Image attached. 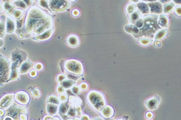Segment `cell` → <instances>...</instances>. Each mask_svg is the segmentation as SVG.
<instances>
[{
	"instance_id": "6da1fadb",
	"label": "cell",
	"mask_w": 181,
	"mask_h": 120,
	"mask_svg": "<svg viewBox=\"0 0 181 120\" xmlns=\"http://www.w3.org/2000/svg\"><path fill=\"white\" fill-rule=\"evenodd\" d=\"M52 18V16L47 14L42 9L34 6L31 7L28 11L25 21V29L29 33L33 32Z\"/></svg>"
},
{
	"instance_id": "7a4b0ae2",
	"label": "cell",
	"mask_w": 181,
	"mask_h": 120,
	"mask_svg": "<svg viewBox=\"0 0 181 120\" xmlns=\"http://www.w3.org/2000/svg\"><path fill=\"white\" fill-rule=\"evenodd\" d=\"M63 68L67 72L79 76L82 75L84 72L82 63L77 60H66L64 63Z\"/></svg>"
},
{
	"instance_id": "3957f363",
	"label": "cell",
	"mask_w": 181,
	"mask_h": 120,
	"mask_svg": "<svg viewBox=\"0 0 181 120\" xmlns=\"http://www.w3.org/2000/svg\"><path fill=\"white\" fill-rule=\"evenodd\" d=\"M71 3L68 1H47V7L51 11L61 12L69 8Z\"/></svg>"
},
{
	"instance_id": "277c9868",
	"label": "cell",
	"mask_w": 181,
	"mask_h": 120,
	"mask_svg": "<svg viewBox=\"0 0 181 120\" xmlns=\"http://www.w3.org/2000/svg\"><path fill=\"white\" fill-rule=\"evenodd\" d=\"M11 56L12 65L17 67L20 66L23 62L26 61L27 55L26 53L22 50H17L12 53Z\"/></svg>"
},
{
	"instance_id": "5b68a950",
	"label": "cell",
	"mask_w": 181,
	"mask_h": 120,
	"mask_svg": "<svg viewBox=\"0 0 181 120\" xmlns=\"http://www.w3.org/2000/svg\"><path fill=\"white\" fill-rule=\"evenodd\" d=\"M54 28L53 27L49 30L45 31L40 34L35 35L33 38V39L35 40L44 41L47 40L53 36L54 32Z\"/></svg>"
},
{
	"instance_id": "8992f818",
	"label": "cell",
	"mask_w": 181,
	"mask_h": 120,
	"mask_svg": "<svg viewBox=\"0 0 181 120\" xmlns=\"http://www.w3.org/2000/svg\"><path fill=\"white\" fill-rule=\"evenodd\" d=\"M89 93L87 97V100L89 103H91L92 105L102 104V100L100 99L101 97H100V95L97 93V92L91 91Z\"/></svg>"
},
{
	"instance_id": "52a82bcc",
	"label": "cell",
	"mask_w": 181,
	"mask_h": 120,
	"mask_svg": "<svg viewBox=\"0 0 181 120\" xmlns=\"http://www.w3.org/2000/svg\"><path fill=\"white\" fill-rule=\"evenodd\" d=\"M14 99L18 103L24 105H26L29 103L30 100L29 94L25 91L23 97H21L17 92L14 94Z\"/></svg>"
},
{
	"instance_id": "ba28073f",
	"label": "cell",
	"mask_w": 181,
	"mask_h": 120,
	"mask_svg": "<svg viewBox=\"0 0 181 120\" xmlns=\"http://www.w3.org/2000/svg\"><path fill=\"white\" fill-rule=\"evenodd\" d=\"M67 44L71 47H76L79 45L80 40L77 35L71 34L68 36L66 39Z\"/></svg>"
},
{
	"instance_id": "9c48e42d",
	"label": "cell",
	"mask_w": 181,
	"mask_h": 120,
	"mask_svg": "<svg viewBox=\"0 0 181 120\" xmlns=\"http://www.w3.org/2000/svg\"><path fill=\"white\" fill-rule=\"evenodd\" d=\"M34 64L29 60L26 61L23 63L20 69V73H27L30 69L33 67Z\"/></svg>"
},
{
	"instance_id": "30bf717a",
	"label": "cell",
	"mask_w": 181,
	"mask_h": 120,
	"mask_svg": "<svg viewBox=\"0 0 181 120\" xmlns=\"http://www.w3.org/2000/svg\"><path fill=\"white\" fill-rule=\"evenodd\" d=\"M149 6L150 7L151 11L152 13L160 14L162 12V7L159 3H154L149 4Z\"/></svg>"
},
{
	"instance_id": "8fae6325",
	"label": "cell",
	"mask_w": 181,
	"mask_h": 120,
	"mask_svg": "<svg viewBox=\"0 0 181 120\" xmlns=\"http://www.w3.org/2000/svg\"><path fill=\"white\" fill-rule=\"evenodd\" d=\"M75 81L71 80L69 79H65L62 82H60V86L64 89H68L75 85Z\"/></svg>"
},
{
	"instance_id": "7c38bea8",
	"label": "cell",
	"mask_w": 181,
	"mask_h": 120,
	"mask_svg": "<svg viewBox=\"0 0 181 120\" xmlns=\"http://www.w3.org/2000/svg\"><path fill=\"white\" fill-rule=\"evenodd\" d=\"M16 68L17 67H16L15 66L12 65L11 73L8 81L14 80L19 78L18 71Z\"/></svg>"
},
{
	"instance_id": "4fadbf2b",
	"label": "cell",
	"mask_w": 181,
	"mask_h": 120,
	"mask_svg": "<svg viewBox=\"0 0 181 120\" xmlns=\"http://www.w3.org/2000/svg\"><path fill=\"white\" fill-rule=\"evenodd\" d=\"M15 29V23L11 19H7V31L8 33L13 32Z\"/></svg>"
},
{
	"instance_id": "5bb4252c",
	"label": "cell",
	"mask_w": 181,
	"mask_h": 120,
	"mask_svg": "<svg viewBox=\"0 0 181 120\" xmlns=\"http://www.w3.org/2000/svg\"><path fill=\"white\" fill-rule=\"evenodd\" d=\"M138 7L139 10L142 13L146 14L149 11V7H148V5L144 3H141L138 4Z\"/></svg>"
},
{
	"instance_id": "9a60e30c",
	"label": "cell",
	"mask_w": 181,
	"mask_h": 120,
	"mask_svg": "<svg viewBox=\"0 0 181 120\" xmlns=\"http://www.w3.org/2000/svg\"><path fill=\"white\" fill-rule=\"evenodd\" d=\"M66 78L68 79L71 80L75 81L81 78V76H79L73 74L68 73L66 72Z\"/></svg>"
},
{
	"instance_id": "2e32d148",
	"label": "cell",
	"mask_w": 181,
	"mask_h": 120,
	"mask_svg": "<svg viewBox=\"0 0 181 120\" xmlns=\"http://www.w3.org/2000/svg\"><path fill=\"white\" fill-rule=\"evenodd\" d=\"M49 101L50 102V103H53V104H57L59 103V100L58 98L56 97V96L51 95L49 96L48 98Z\"/></svg>"
},
{
	"instance_id": "e0dca14e",
	"label": "cell",
	"mask_w": 181,
	"mask_h": 120,
	"mask_svg": "<svg viewBox=\"0 0 181 120\" xmlns=\"http://www.w3.org/2000/svg\"><path fill=\"white\" fill-rule=\"evenodd\" d=\"M23 11H22V10H16L13 13V16H14V18H15V19H19L23 15Z\"/></svg>"
},
{
	"instance_id": "ac0fdd59",
	"label": "cell",
	"mask_w": 181,
	"mask_h": 120,
	"mask_svg": "<svg viewBox=\"0 0 181 120\" xmlns=\"http://www.w3.org/2000/svg\"><path fill=\"white\" fill-rule=\"evenodd\" d=\"M14 4H15L16 6L19 7V8L23 9H26L27 8L26 4H25L24 2H23V1H19V2H15Z\"/></svg>"
},
{
	"instance_id": "d6986e66",
	"label": "cell",
	"mask_w": 181,
	"mask_h": 120,
	"mask_svg": "<svg viewBox=\"0 0 181 120\" xmlns=\"http://www.w3.org/2000/svg\"><path fill=\"white\" fill-rule=\"evenodd\" d=\"M11 4H5V9L8 12L9 14H11L12 12L14 10V7H13V5H10Z\"/></svg>"
},
{
	"instance_id": "ffe728a7",
	"label": "cell",
	"mask_w": 181,
	"mask_h": 120,
	"mask_svg": "<svg viewBox=\"0 0 181 120\" xmlns=\"http://www.w3.org/2000/svg\"><path fill=\"white\" fill-rule=\"evenodd\" d=\"M66 75L63 74H60L58 75L57 78L58 81H59V82H60L66 79Z\"/></svg>"
},
{
	"instance_id": "44dd1931",
	"label": "cell",
	"mask_w": 181,
	"mask_h": 120,
	"mask_svg": "<svg viewBox=\"0 0 181 120\" xmlns=\"http://www.w3.org/2000/svg\"><path fill=\"white\" fill-rule=\"evenodd\" d=\"M43 68V66L42 64L41 63H37L35 65V68L37 70L39 71L42 70Z\"/></svg>"
},
{
	"instance_id": "7402d4cb",
	"label": "cell",
	"mask_w": 181,
	"mask_h": 120,
	"mask_svg": "<svg viewBox=\"0 0 181 120\" xmlns=\"http://www.w3.org/2000/svg\"><path fill=\"white\" fill-rule=\"evenodd\" d=\"M37 72L36 70H32L29 72V75L32 78H35L37 75Z\"/></svg>"
},
{
	"instance_id": "603a6c76",
	"label": "cell",
	"mask_w": 181,
	"mask_h": 120,
	"mask_svg": "<svg viewBox=\"0 0 181 120\" xmlns=\"http://www.w3.org/2000/svg\"><path fill=\"white\" fill-rule=\"evenodd\" d=\"M72 15L74 16H75V17H77V16H78L80 14V12L79 10L78 9H74L73 10V11H72Z\"/></svg>"
},
{
	"instance_id": "cb8c5ba5",
	"label": "cell",
	"mask_w": 181,
	"mask_h": 120,
	"mask_svg": "<svg viewBox=\"0 0 181 120\" xmlns=\"http://www.w3.org/2000/svg\"><path fill=\"white\" fill-rule=\"evenodd\" d=\"M138 18V14L137 13H134L131 16V18L132 20H135L137 19Z\"/></svg>"
},
{
	"instance_id": "d4e9b609",
	"label": "cell",
	"mask_w": 181,
	"mask_h": 120,
	"mask_svg": "<svg viewBox=\"0 0 181 120\" xmlns=\"http://www.w3.org/2000/svg\"><path fill=\"white\" fill-rule=\"evenodd\" d=\"M136 26L137 27H138L140 28L142 27V25H143V23H142V22L141 20H139V21L136 22Z\"/></svg>"
},
{
	"instance_id": "484cf974",
	"label": "cell",
	"mask_w": 181,
	"mask_h": 120,
	"mask_svg": "<svg viewBox=\"0 0 181 120\" xmlns=\"http://www.w3.org/2000/svg\"><path fill=\"white\" fill-rule=\"evenodd\" d=\"M3 44V40H2L0 39V47Z\"/></svg>"
}]
</instances>
